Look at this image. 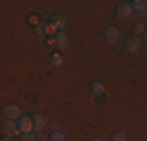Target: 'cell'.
Listing matches in <instances>:
<instances>
[{
	"label": "cell",
	"instance_id": "6da1fadb",
	"mask_svg": "<svg viewBox=\"0 0 147 141\" xmlns=\"http://www.w3.org/2000/svg\"><path fill=\"white\" fill-rule=\"evenodd\" d=\"M2 133L3 136H13L16 133H19V130L16 129V122L14 119H6L5 122L2 124Z\"/></svg>",
	"mask_w": 147,
	"mask_h": 141
},
{
	"label": "cell",
	"instance_id": "7a4b0ae2",
	"mask_svg": "<svg viewBox=\"0 0 147 141\" xmlns=\"http://www.w3.org/2000/svg\"><path fill=\"white\" fill-rule=\"evenodd\" d=\"M3 116H5L6 119H16L20 116V108L14 104H9L3 108Z\"/></svg>",
	"mask_w": 147,
	"mask_h": 141
},
{
	"label": "cell",
	"instance_id": "3957f363",
	"mask_svg": "<svg viewBox=\"0 0 147 141\" xmlns=\"http://www.w3.org/2000/svg\"><path fill=\"white\" fill-rule=\"evenodd\" d=\"M33 122H34V130L36 132H41L45 125H47V116L44 113H36L33 116Z\"/></svg>",
	"mask_w": 147,
	"mask_h": 141
},
{
	"label": "cell",
	"instance_id": "277c9868",
	"mask_svg": "<svg viewBox=\"0 0 147 141\" xmlns=\"http://www.w3.org/2000/svg\"><path fill=\"white\" fill-rule=\"evenodd\" d=\"M19 127H20V130H22V133L33 132V129H34L33 118H27V116H24V118L19 121Z\"/></svg>",
	"mask_w": 147,
	"mask_h": 141
},
{
	"label": "cell",
	"instance_id": "5b68a950",
	"mask_svg": "<svg viewBox=\"0 0 147 141\" xmlns=\"http://www.w3.org/2000/svg\"><path fill=\"white\" fill-rule=\"evenodd\" d=\"M125 47H127L128 52H136L139 47H141V39L133 35V36H130L127 41H125Z\"/></svg>",
	"mask_w": 147,
	"mask_h": 141
},
{
	"label": "cell",
	"instance_id": "8992f818",
	"mask_svg": "<svg viewBox=\"0 0 147 141\" xmlns=\"http://www.w3.org/2000/svg\"><path fill=\"white\" fill-rule=\"evenodd\" d=\"M116 13H117V16H119V17H127V16H130V14H131V5H128L127 2H121V3H117V6H116Z\"/></svg>",
	"mask_w": 147,
	"mask_h": 141
},
{
	"label": "cell",
	"instance_id": "52a82bcc",
	"mask_svg": "<svg viewBox=\"0 0 147 141\" xmlns=\"http://www.w3.org/2000/svg\"><path fill=\"white\" fill-rule=\"evenodd\" d=\"M117 36H119V30L116 27H108L107 30H105V41L114 42L117 39Z\"/></svg>",
	"mask_w": 147,
	"mask_h": 141
},
{
	"label": "cell",
	"instance_id": "ba28073f",
	"mask_svg": "<svg viewBox=\"0 0 147 141\" xmlns=\"http://www.w3.org/2000/svg\"><path fill=\"white\" fill-rule=\"evenodd\" d=\"M55 39H57V45L59 49H64V47H67V35L64 33V31H58L57 33V36H55Z\"/></svg>",
	"mask_w": 147,
	"mask_h": 141
},
{
	"label": "cell",
	"instance_id": "9c48e42d",
	"mask_svg": "<svg viewBox=\"0 0 147 141\" xmlns=\"http://www.w3.org/2000/svg\"><path fill=\"white\" fill-rule=\"evenodd\" d=\"M131 9H135V11L138 13H147V2L146 0H135V2H131Z\"/></svg>",
	"mask_w": 147,
	"mask_h": 141
},
{
	"label": "cell",
	"instance_id": "30bf717a",
	"mask_svg": "<svg viewBox=\"0 0 147 141\" xmlns=\"http://www.w3.org/2000/svg\"><path fill=\"white\" fill-rule=\"evenodd\" d=\"M50 22L53 24L55 27H57V30H59V28H64V25H66V19H64V16H61V14L53 16Z\"/></svg>",
	"mask_w": 147,
	"mask_h": 141
},
{
	"label": "cell",
	"instance_id": "8fae6325",
	"mask_svg": "<svg viewBox=\"0 0 147 141\" xmlns=\"http://www.w3.org/2000/svg\"><path fill=\"white\" fill-rule=\"evenodd\" d=\"M91 91H92V94L100 96V94H103L105 88H103V85L100 82H92V83H91Z\"/></svg>",
	"mask_w": 147,
	"mask_h": 141
},
{
	"label": "cell",
	"instance_id": "7c38bea8",
	"mask_svg": "<svg viewBox=\"0 0 147 141\" xmlns=\"http://www.w3.org/2000/svg\"><path fill=\"white\" fill-rule=\"evenodd\" d=\"M49 61H50L53 66H59L63 63V56H61V54H52L50 58H49Z\"/></svg>",
	"mask_w": 147,
	"mask_h": 141
},
{
	"label": "cell",
	"instance_id": "4fadbf2b",
	"mask_svg": "<svg viewBox=\"0 0 147 141\" xmlns=\"http://www.w3.org/2000/svg\"><path fill=\"white\" fill-rule=\"evenodd\" d=\"M45 27H47V22H41L38 27H34V33L39 35V36H44L45 35Z\"/></svg>",
	"mask_w": 147,
	"mask_h": 141
},
{
	"label": "cell",
	"instance_id": "5bb4252c",
	"mask_svg": "<svg viewBox=\"0 0 147 141\" xmlns=\"http://www.w3.org/2000/svg\"><path fill=\"white\" fill-rule=\"evenodd\" d=\"M133 33H135V36L142 35V33H144V25H142L141 22H136L135 25H133Z\"/></svg>",
	"mask_w": 147,
	"mask_h": 141
},
{
	"label": "cell",
	"instance_id": "9a60e30c",
	"mask_svg": "<svg viewBox=\"0 0 147 141\" xmlns=\"http://www.w3.org/2000/svg\"><path fill=\"white\" fill-rule=\"evenodd\" d=\"M45 35H50V36L57 35V27H55L52 22H49V24H47V27H45Z\"/></svg>",
	"mask_w": 147,
	"mask_h": 141
},
{
	"label": "cell",
	"instance_id": "2e32d148",
	"mask_svg": "<svg viewBox=\"0 0 147 141\" xmlns=\"http://www.w3.org/2000/svg\"><path fill=\"white\" fill-rule=\"evenodd\" d=\"M111 141H125V135L122 132H114L111 135Z\"/></svg>",
	"mask_w": 147,
	"mask_h": 141
},
{
	"label": "cell",
	"instance_id": "e0dca14e",
	"mask_svg": "<svg viewBox=\"0 0 147 141\" xmlns=\"http://www.w3.org/2000/svg\"><path fill=\"white\" fill-rule=\"evenodd\" d=\"M50 140L52 141H64V135H63L61 132H57V130H55V132L52 133Z\"/></svg>",
	"mask_w": 147,
	"mask_h": 141
},
{
	"label": "cell",
	"instance_id": "ac0fdd59",
	"mask_svg": "<svg viewBox=\"0 0 147 141\" xmlns=\"http://www.w3.org/2000/svg\"><path fill=\"white\" fill-rule=\"evenodd\" d=\"M28 22L31 24V25H34V27H38L39 25V17H38V14H30V17H28Z\"/></svg>",
	"mask_w": 147,
	"mask_h": 141
},
{
	"label": "cell",
	"instance_id": "d6986e66",
	"mask_svg": "<svg viewBox=\"0 0 147 141\" xmlns=\"http://www.w3.org/2000/svg\"><path fill=\"white\" fill-rule=\"evenodd\" d=\"M22 141H34V133H22Z\"/></svg>",
	"mask_w": 147,
	"mask_h": 141
},
{
	"label": "cell",
	"instance_id": "ffe728a7",
	"mask_svg": "<svg viewBox=\"0 0 147 141\" xmlns=\"http://www.w3.org/2000/svg\"><path fill=\"white\" fill-rule=\"evenodd\" d=\"M141 44H146L147 45V31L142 33V38H141Z\"/></svg>",
	"mask_w": 147,
	"mask_h": 141
},
{
	"label": "cell",
	"instance_id": "44dd1931",
	"mask_svg": "<svg viewBox=\"0 0 147 141\" xmlns=\"http://www.w3.org/2000/svg\"><path fill=\"white\" fill-rule=\"evenodd\" d=\"M47 44H49V45L57 44V39H55V38H49V39H47Z\"/></svg>",
	"mask_w": 147,
	"mask_h": 141
},
{
	"label": "cell",
	"instance_id": "7402d4cb",
	"mask_svg": "<svg viewBox=\"0 0 147 141\" xmlns=\"http://www.w3.org/2000/svg\"><path fill=\"white\" fill-rule=\"evenodd\" d=\"M2 141H11V136H3Z\"/></svg>",
	"mask_w": 147,
	"mask_h": 141
},
{
	"label": "cell",
	"instance_id": "603a6c76",
	"mask_svg": "<svg viewBox=\"0 0 147 141\" xmlns=\"http://www.w3.org/2000/svg\"><path fill=\"white\" fill-rule=\"evenodd\" d=\"M91 141H102L100 138H94V140H91Z\"/></svg>",
	"mask_w": 147,
	"mask_h": 141
}]
</instances>
